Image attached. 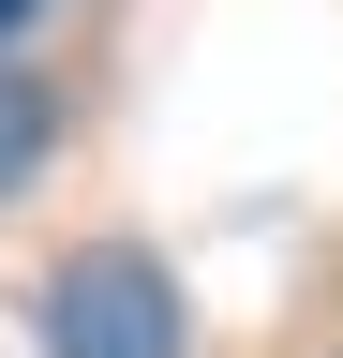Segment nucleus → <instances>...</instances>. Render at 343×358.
<instances>
[{
  "label": "nucleus",
  "mask_w": 343,
  "mask_h": 358,
  "mask_svg": "<svg viewBox=\"0 0 343 358\" xmlns=\"http://www.w3.org/2000/svg\"><path fill=\"white\" fill-rule=\"evenodd\" d=\"M30 15H45V0H0V30H30Z\"/></svg>",
  "instance_id": "obj_3"
},
{
  "label": "nucleus",
  "mask_w": 343,
  "mask_h": 358,
  "mask_svg": "<svg viewBox=\"0 0 343 358\" xmlns=\"http://www.w3.org/2000/svg\"><path fill=\"white\" fill-rule=\"evenodd\" d=\"M45 358H180V284L135 239H90L45 268Z\"/></svg>",
  "instance_id": "obj_1"
},
{
  "label": "nucleus",
  "mask_w": 343,
  "mask_h": 358,
  "mask_svg": "<svg viewBox=\"0 0 343 358\" xmlns=\"http://www.w3.org/2000/svg\"><path fill=\"white\" fill-rule=\"evenodd\" d=\"M45 134H60V105H45V90H15V75H0V194H15V179L45 164Z\"/></svg>",
  "instance_id": "obj_2"
}]
</instances>
